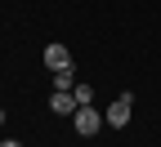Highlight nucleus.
Wrapping results in <instances>:
<instances>
[{"mask_svg": "<svg viewBox=\"0 0 161 147\" xmlns=\"http://www.w3.org/2000/svg\"><path fill=\"white\" fill-rule=\"evenodd\" d=\"M130 107H134V98H130V94H121L112 107L103 112V120L112 125V129H125V125H130Z\"/></svg>", "mask_w": 161, "mask_h": 147, "instance_id": "obj_1", "label": "nucleus"}, {"mask_svg": "<svg viewBox=\"0 0 161 147\" xmlns=\"http://www.w3.org/2000/svg\"><path fill=\"white\" fill-rule=\"evenodd\" d=\"M72 125H76V134H98V125H108L103 116H98V107H76V116H72Z\"/></svg>", "mask_w": 161, "mask_h": 147, "instance_id": "obj_2", "label": "nucleus"}, {"mask_svg": "<svg viewBox=\"0 0 161 147\" xmlns=\"http://www.w3.org/2000/svg\"><path fill=\"white\" fill-rule=\"evenodd\" d=\"M76 107H80V102H76L72 89H54V94H49V112H58V116H76Z\"/></svg>", "mask_w": 161, "mask_h": 147, "instance_id": "obj_3", "label": "nucleus"}, {"mask_svg": "<svg viewBox=\"0 0 161 147\" xmlns=\"http://www.w3.org/2000/svg\"><path fill=\"white\" fill-rule=\"evenodd\" d=\"M45 67H49V71H63V67H72V54H67V45H45Z\"/></svg>", "mask_w": 161, "mask_h": 147, "instance_id": "obj_4", "label": "nucleus"}, {"mask_svg": "<svg viewBox=\"0 0 161 147\" xmlns=\"http://www.w3.org/2000/svg\"><path fill=\"white\" fill-rule=\"evenodd\" d=\"M54 89H76V76H72V67L54 71Z\"/></svg>", "mask_w": 161, "mask_h": 147, "instance_id": "obj_5", "label": "nucleus"}, {"mask_svg": "<svg viewBox=\"0 0 161 147\" xmlns=\"http://www.w3.org/2000/svg\"><path fill=\"white\" fill-rule=\"evenodd\" d=\"M72 94H76V102H80V107H90V98H94V94H90V85H76Z\"/></svg>", "mask_w": 161, "mask_h": 147, "instance_id": "obj_6", "label": "nucleus"}]
</instances>
